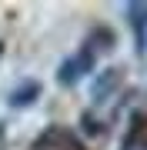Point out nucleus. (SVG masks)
Segmentation results:
<instances>
[{
    "label": "nucleus",
    "mask_w": 147,
    "mask_h": 150,
    "mask_svg": "<svg viewBox=\"0 0 147 150\" xmlns=\"http://www.w3.org/2000/svg\"><path fill=\"white\" fill-rule=\"evenodd\" d=\"M37 97H40V87H37V83H23L20 90H13L10 103H13V107H27V103H33Z\"/></svg>",
    "instance_id": "f257e3e1"
},
{
    "label": "nucleus",
    "mask_w": 147,
    "mask_h": 150,
    "mask_svg": "<svg viewBox=\"0 0 147 150\" xmlns=\"http://www.w3.org/2000/svg\"><path fill=\"white\" fill-rule=\"evenodd\" d=\"M114 83H117V70H107V77H104V80H100L97 87H94V97L100 100V97L107 93V87H114Z\"/></svg>",
    "instance_id": "f03ea898"
}]
</instances>
